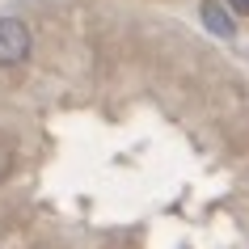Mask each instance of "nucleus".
I'll return each mask as SVG.
<instances>
[{"mask_svg": "<svg viewBox=\"0 0 249 249\" xmlns=\"http://www.w3.org/2000/svg\"><path fill=\"white\" fill-rule=\"evenodd\" d=\"M34 47V34L21 17H0V68H17Z\"/></svg>", "mask_w": 249, "mask_h": 249, "instance_id": "obj_1", "label": "nucleus"}, {"mask_svg": "<svg viewBox=\"0 0 249 249\" xmlns=\"http://www.w3.org/2000/svg\"><path fill=\"white\" fill-rule=\"evenodd\" d=\"M203 21H207V26L215 30L220 38H232V21L224 17V9L215 4V0H207V4H203Z\"/></svg>", "mask_w": 249, "mask_h": 249, "instance_id": "obj_2", "label": "nucleus"}, {"mask_svg": "<svg viewBox=\"0 0 249 249\" xmlns=\"http://www.w3.org/2000/svg\"><path fill=\"white\" fill-rule=\"evenodd\" d=\"M9 160H13V148L0 144V178H4V169H9Z\"/></svg>", "mask_w": 249, "mask_h": 249, "instance_id": "obj_3", "label": "nucleus"}, {"mask_svg": "<svg viewBox=\"0 0 249 249\" xmlns=\"http://www.w3.org/2000/svg\"><path fill=\"white\" fill-rule=\"evenodd\" d=\"M232 4H236V9H241V13H249V0H232Z\"/></svg>", "mask_w": 249, "mask_h": 249, "instance_id": "obj_4", "label": "nucleus"}]
</instances>
